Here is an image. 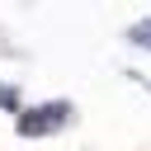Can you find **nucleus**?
<instances>
[{"label":"nucleus","mask_w":151,"mask_h":151,"mask_svg":"<svg viewBox=\"0 0 151 151\" xmlns=\"http://www.w3.org/2000/svg\"><path fill=\"white\" fill-rule=\"evenodd\" d=\"M66 104H38V109H24L19 118H14V127L24 132V137H42V132H52V127H61L66 123Z\"/></svg>","instance_id":"f257e3e1"}]
</instances>
